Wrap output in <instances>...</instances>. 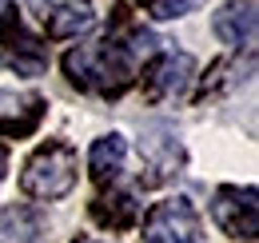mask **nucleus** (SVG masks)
<instances>
[{"instance_id": "f257e3e1", "label": "nucleus", "mask_w": 259, "mask_h": 243, "mask_svg": "<svg viewBox=\"0 0 259 243\" xmlns=\"http://www.w3.org/2000/svg\"><path fill=\"white\" fill-rule=\"evenodd\" d=\"M60 68L80 92H96V96L116 100L136 80V48L120 36H108V40L80 44V48L64 52Z\"/></svg>"}, {"instance_id": "f03ea898", "label": "nucleus", "mask_w": 259, "mask_h": 243, "mask_svg": "<svg viewBox=\"0 0 259 243\" xmlns=\"http://www.w3.org/2000/svg\"><path fill=\"white\" fill-rule=\"evenodd\" d=\"M76 176H80V159H76V148L64 144V140H48L40 144L24 172H20V187L28 199H64L68 191L76 187Z\"/></svg>"}, {"instance_id": "7ed1b4c3", "label": "nucleus", "mask_w": 259, "mask_h": 243, "mask_svg": "<svg viewBox=\"0 0 259 243\" xmlns=\"http://www.w3.org/2000/svg\"><path fill=\"white\" fill-rule=\"evenodd\" d=\"M144 243H203V223L188 195L156 204L144 219Z\"/></svg>"}, {"instance_id": "20e7f679", "label": "nucleus", "mask_w": 259, "mask_h": 243, "mask_svg": "<svg viewBox=\"0 0 259 243\" xmlns=\"http://www.w3.org/2000/svg\"><path fill=\"white\" fill-rule=\"evenodd\" d=\"M140 159H144L140 183L144 187H160V183H167L184 168V144H180V136L167 124H152L140 136Z\"/></svg>"}, {"instance_id": "39448f33", "label": "nucleus", "mask_w": 259, "mask_h": 243, "mask_svg": "<svg viewBox=\"0 0 259 243\" xmlns=\"http://www.w3.org/2000/svg\"><path fill=\"white\" fill-rule=\"evenodd\" d=\"M211 219L235 239H255L259 235V195L251 183H224L211 199Z\"/></svg>"}, {"instance_id": "423d86ee", "label": "nucleus", "mask_w": 259, "mask_h": 243, "mask_svg": "<svg viewBox=\"0 0 259 243\" xmlns=\"http://www.w3.org/2000/svg\"><path fill=\"white\" fill-rule=\"evenodd\" d=\"M192 76H195V60L188 52H160L156 60L144 68V96H148L152 104L176 100V96L188 92Z\"/></svg>"}, {"instance_id": "0eeeda50", "label": "nucleus", "mask_w": 259, "mask_h": 243, "mask_svg": "<svg viewBox=\"0 0 259 243\" xmlns=\"http://www.w3.org/2000/svg\"><path fill=\"white\" fill-rule=\"evenodd\" d=\"M44 96H16V92H0V136L4 140H24L32 136L40 120H44Z\"/></svg>"}, {"instance_id": "6e6552de", "label": "nucleus", "mask_w": 259, "mask_h": 243, "mask_svg": "<svg viewBox=\"0 0 259 243\" xmlns=\"http://www.w3.org/2000/svg\"><path fill=\"white\" fill-rule=\"evenodd\" d=\"M255 0H227L224 8L215 12V20H211V28L215 36L231 44V48H251L255 44Z\"/></svg>"}, {"instance_id": "1a4fd4ad", "label": "nucleus", "mask_w": 259, "mask_h": 243, "mask_svg": "<svg viewBox=\"0 0 259 243\" xmlns=\"http://www.w3.org/2000/svg\"><path fill=\"white\" fill-rule=\"evenodd\" d=\"M92 219L100 227H108V231H128L140 219V204L128 191H104V195L92 199Z\"/></svg>"}, {"instance_id": "9d476101", "label": "nucleus", "mask_w": 259, "mask_h": 243, "mask_svg": "<svg viewBox=\"0 0 259 243\" xmlns=\"http://www.w3.org/2000/svg\"><path fill=\"white\" fill-rule=\"evenodd\" d=\"M124 155H128V140H124L120 132L100 136L96 144H92V152H88V176L96 183L116 180V176L124 172Z\"/></svg>"}, {"instance_id": "9b49d317", "label": "nucleus", "mask_w": 259, "mask_h": 243, "mask_svg": "<svg viewBox=\"0 0 259 243\" xmlns=\"http://www.w3.org/2000/svg\"><path fill=\"white\" fill-rule=\"evenodd\" d=\"M44 28H48V36H56V40L80 36L84 28H92V12H88L84 4H48Z\"/></svg>"}, {"instance_id": "f8f14e48", "label": "nucleus", "mask_w": 259, "mask_h": 243, "mask_svg": "<svg viewBox=\"0 0 259 243\" xmlns=\"http://www.w3.org/2000/svg\"><path fill=\"white\" fill-rule=\"evenodd\" d=\"M44 223L28 208H4L0 212V239L4 243H40Z\"/></svg>"}, {"instance_id": "ddd939ff", "label": "nucleus", "mask_w": 259, "mask_h": 243, "mask_svg": "<svg viewBox=\"0 0 259 243\" xmlns=\"http://www.w3.org/2000/svg\"><path fill=\"white\" fill-rule=\"evenodd\" d=\"M0 44L8 48H32L36 40L20 28V16H16V4L12 0H0Z\"/></svg>"}, {"instance_id": "4468645a", "label": "nucleus", "mask_w": 259, "mask_h": 243, "mask_svg": "<svg viewBox=\"0 0 259 243\" xmlns=\"http://www.w3.org/2000/svg\"><path fill=\"white\" fill-rule=\"evenodd\" d=\"M140 4H144V12H148V16H156V20H176V16L195 12L203 0H140Z\"/></svg>"}, {"instance_id": "2eb2a0df", "label": "nucleus", "mask_w": 259, "mask_h": 243, "mask_svg": "<svg viewBox=\"0 0 259 243\" xmlns=\"http://www.w3.org/2000/svg\"><path fill=\"white\" fill-rule=\"evenodd\" d=\"M4 172H8V152L0 148V180H4Z\"/></svg>"}, {"instance_id": "dca6fc26", "label": "nucleus", "mask_w": 259, "mask_h": 243, "mask_svg": "<svg viewBox=\"0 0 259 243\" xmlns=\"http://www.w3.org/2000/svg\"><path fill=\"white\" fill-rule=\"evenodd\" d=\"M72 243H100V239H88V235H76Z\"/></svg>"}]
</instances>
